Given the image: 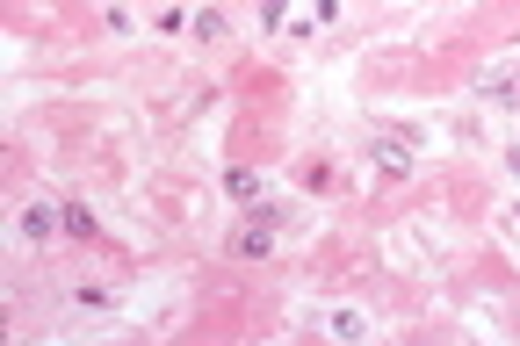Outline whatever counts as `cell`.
<instances>
[{"label":"cell","instance_id":"6da1fadb","mask_svg":"<svg viewBox=\"0 0 520 346\" xmlns=\"http://www.w3.org/2000/svg\"><path fill=\"white\" fill-rule=\"evenodd\" d=\"M376 167L383 173H413V137H376Z\"/></svg>","mask_w":520,"mask_h":346},{"label":"cell","instance_id":"8992f818","mask_svg":"<svg viewBox=\"0 0 520 346\" xmlns=\"http://www.w3.org/2000/svg\"><path fill=\"white\" fill-rule=\"evenodd\" d=\"M66 239H102V231H95V217H87L80 202H66Z\"/></svg>","mask_w":520,"mask_h":346},{"label":"cell","instance_id":"5b68a950","mask_svg":"<svg viewBox=\"0 0 520 346\" xmlns=\"http://www.w3.org/2000/svg\"><path fill=\"white\" fill-rule=\"evenodd\" d=\"M224 188H231L239 202H260V173H246V167H231V173H224Z\"/></svg>","mask_w":520,"mask_h":346},{"label":"cell","instance_id":"277c9868","mask_svg":"<svg viewBox=\"0 0 520 346\" xmlns=\"http://www.w3.org/2000/svg\"><path fill=\"white\" fill-rule=\"evenodd\" d=\"M239 253H275V231H268V224H246V231H239Z\"/></svg>","mask_w":520,"mask_h":346},{"label":"cell","instance_id":"3957f363","mask_svg":"<svg viewBox=\"0 0 520 346\" xmlns=\"http://www.w3.org/2000/svg\"><path fill=\"white\" fill-rule=\"evenodd\" d=\"M484 94L506 101V108H520V73H484Z\"/></svg>","mask_w":520,"mask_h":346},{"label":"cell","instance_id":"52a82bcc","mask_svg":"<svg viewBox=\"0 0 520 346\" xmlns=\"http://www.w3.org/2000/svg\"><path fill=\"white\" fill-rule=\"evenodd\" d=\"M325 325H332V332H340V340H362V318H354V310H332V318H325Z\"/></svg>","mask_w":520,"mask_h":346},{"label":"cell","instance_id":"7a4b0ae2","mask_svg":"<svg viewBox=\"0 0 520 346\" xmlns=\"http://www.w3.org/2000/svg\"><path fill=\"white\" fill-rule=\"evenodd\" d=\"M58 224H66V209H44V202H36L29 217H22V231H29V239H51Z\"/></svg>","mask_w":520,"mask_h":346}]
</instances>
